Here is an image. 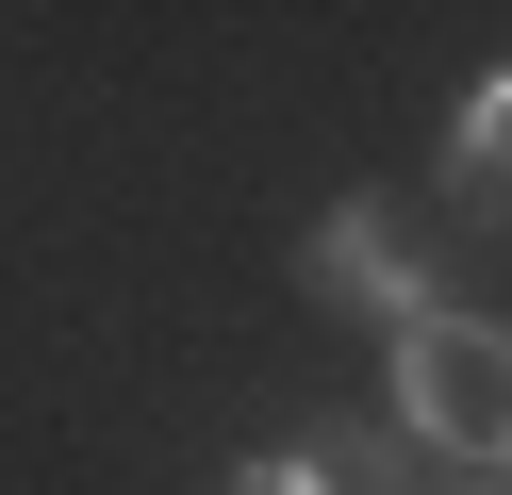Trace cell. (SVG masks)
Here are the masks:
<instances>
[{
  "label": "cell",
  "mask_w": 512,
  "mask_h": 495,
  "mask_svg": "<svg viewBox=\"0 0 512 495\" xmlns=\"http://www.w3.org/2000/svg\"><path fill=\"white\" fill-rule=\"evenodd\" d=\"M380 396H397V429L413 446H446V462H479V479H512V330L496 314H413L397 330V363H380Z\"/></svg>",
  "instance_id": "1"
},
{
  "label": "cell",
  "mask_w": 512,
  "mask_h": 495,
  "mask_svg": "<svg viewBox=\"0 0 512 495\" xmlns=\"http://www.w3.org/2000/svg\"><path fill=\"white\" fill-rule=\"evenodd\" d=\"M298 297H331V314H380V330H413V314H446V281H430V231L397 215V198H331V215L298 231Z\"/></svg>",
  "instance_id": "2"
},
{
  "label": "cell",
  "mask_w": 512,
  "mask_h": 495,
  "mask_svg": "<svg viewBox=\"0 0 512 495\" xmlns=\"http://www.w3.org/2000/svg\"><path fill=\"white\" fill-rule=\"evenodd\" d=\"M215 495H380V429H298V446L232 462Z\"/></svg>",
  "instance_id": "3"
},
{
  "label": "cell",
  "mask_w": 512,
  "mask_h": 495,
  "mask_svg": "<svg viewBox=\"0 0 512 495\" xmlns=\"http://www.w3.org/2000/svg\"><path fill=\"white\" fill-rule=\"evenodd\" d=\"M446 198H463L479 231H512V66L463 99V132H446Z\"/></svg>",
  "instance_id": "4"
},
{
  "label": "cell",
  "mask_w": 512,
  "mask_h": 495,
  "mask_svg": "<svg viewBox=\"0 0 512 495\" xmlns=\"http://www.w3.org/2000/svg\"><path fill=\"white\" fill-rule=\"evenodd\" d=\"M479 495H512V479H479Z\"/></svg>",
  "instance_id": "5"
}]
</instances>
